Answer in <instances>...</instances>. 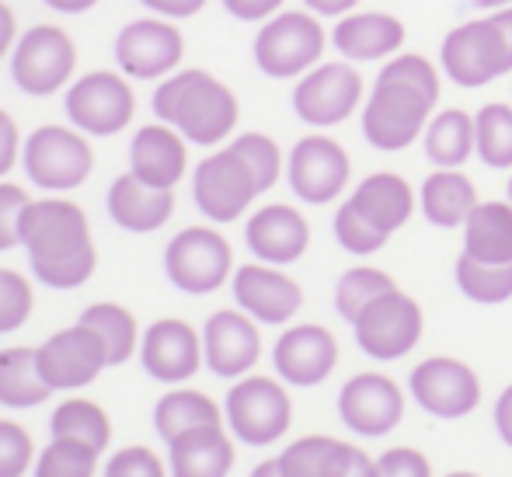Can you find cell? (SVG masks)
<instances>
[{"label": "cell", "mask_w": 512, "mask_h": 477, "mask_svg": "<svg viewBox=\"0 0 512 477\" xmlns=\"http://www.w3.org/2000/svg\"><path fill=\"white\" fill-rule=\"evenodd\" d=\"M143 4L154 14H161V18H192V14L203 11L209 0H143Z\"/></svg>", "instance_id": "49"}, {"label": "cell", "mask_w": 512, "mask_h": 477, "mask_svg": "<svg viewBox=\"0 0 512 477\" xmlns=\"http://www.w3.org/2000/svg\"><path fill=\"white\" fill-rule=\"evenodd\" d=\"M203 356L216 377H244L262 356V335L251 314L216 310L203 331Z\"/></svg>", "instance_id": "19"}, {"label": "cell", "mask_w": 512, "mask_h": 477, "mask_svg": "<svg viewBox=\"0 0 512 477\" xmlns=\"http://www.w3.org/2000/svg\"><path fill=\"white\" fill-rule=\"evenodd\" d=\"M185 56V35L178 25L157 18L129 21L115 39V60H119L122 74L136 77V81H157V77H171Z\"/></svg>", "instance_id": "14"}, {"label": "cell", "mask_w": 512, "mask_h": 477, "mask_svg": "<svg viewBox=\"0 0 512 477\" xmlns=\"http://www.w3.org/2000/svg\"><path fill=\"white\" fill-rule=\"evenodd\" d=\"M439 105V70L418 53H398L384 63L363 105V136L377 150H405L425 133Z\"/></svg>", "instance_id": "1"}, {"label": "cell", "mask_w": 512, "mask_h": 477, "mask_svg": "<svg viewBox=\"0 0 512 477\" xmlns=\"http://www.w3.org/2000/svg\"><path fill=\"white\" fill-rule=\"evenodd\" d=\"M192 195H196V206L203 209V216L216 223H230L255 202V195H262V185H258L251 164L230 143V147L216 150L213 157L199 161L196 175H192Z\"/></svg>", "instance_id": "8"}, {"label": "cell", "mask_w": 512, "mask_h": 477, "mask_svg": "<svg viewBox=\"0 0 512 477\" xmlns=\"http://www.w3.org/2000/svg\"><path fill=\"white\" fill-rule=\"evenodd\" d=\"M356 220H363L380 241L394 234L398 227H405L415 213V192L401 175L394 171H377V175L363 178L359 189L349 195V202H342Z\"/></svg>", "instance_id": "23"}, {"label": "cell", "mask_w": 512, "mask_h": 477, "mask_svg": "<svg viewBox=\"0 0 512 477\" xmlns=\"http://www.w3.org/2000/svg\"><path fill=\"white\" fill-rule=\"evenodd\" d=\"M467 4L481 7V11H502V7H509L512 0H467Z\"/></svg>", "instance_id": "56"}, {"label": "cell", "mask_w": 512, "mask_h": 477, "mask_svg": "<svg viewBox=\"0 0 512 477\" xmlns=\"http://www.w3.org/2000/svg\"><path fill=\"white\" fill-rule=\"evenodd\" d=\"M35 356H39L42 380H46L53 390L84 387V383H91L108 366L102 338H98L91 328H84L81 321H77V328L56 331L46 345L35 349Z\"/></svg>", "instance_id": "17"}, {"label": "cell", "mask_w": 512, "mask_h": 477, "mask_svg": "<svg viewBox=\"0 0 512 477\" xmlns=\"http://www.w3.org/2000/svg\"><path fill=\"white\" fill-rule=\"evenodd\" d=\"M98 464V450H91L88 443H77V439H60L42 450L35 477H91Z\"/></svg>", "instance_id": "40"}, {"label": "cell", "mask_w": 512, "mask_h": 477, "mask_svg": "<svg viewBox=\"0 0 512 477\" xmlns=\"http://www.w3.org/2000/svg\"><path fill=\"white\" fill-rule=\"evenodd\" d=\"M154 115L175 126L189 143L216 147L237 129L241 105L223 81L199 67H189L161 81V88L154 91Z\"/></svg>", "instance_id": "3"}, {"label": "cell", "mask_w": 512, "mask_h": 477, "mask_svg": "<svg viewBox=\"0 0 512 477\" xmlns=\"http://www.w3.org/2000/svg\"><path fill=\"white\" fill-rule=\"evenodd\" d=\"M227 418L237 439L251 446H269L290 429L293 401L276 380L248 377L234 383L227 394Z\"/></svg>", "instance_id": "13"}, {"label": "cell", "mask_w": 512, "mask_h": 477, "mask_svg": "<svg viewBox=\"0 0 512 477\" xmlns=\"http://www.w3.org/2000/svg\"><path fill=\"white\" fill-rule=\"evenodd\" d=\"M46 4L60 14H84V11H91L98 0H46Z\"/></svg>", "instance_id": "54"}, {"label": "cell", "mask_w": 512, "mask_h": 477, "mask_svg": "<svg viewBox=\"0 0 512 477\" xmlns=\"http://www.w3.org/2000/svg\"><path fill=\"white\" fill-rule=\"evenodd\" d=\"M234 150L251 164V171L258 175L262 192H269L279 182V171H283V150L272 136L265 133H241L234 140Z\"/></svg>", "instance_id": "41"}, {"label": "cell", "mask_w": 512, "mask_h": 477, "mask_svg": "<svg viewBox=\"0 0 512 477\" xmlns=\"http://www.w3.org/2000/svg\"><path fill=\"white\" fill-rule=\"evenodd\" d=\"M32 314V286L21 272L0 269V335L21 328Z\"/></svg>", "instance_id": "42"}, {"label": "cell", "mask_w": 512, "mask_h": 477, "mask_svg": "<svg viewBox=\"0 0 512 477\" xmlns=\"http://www.w3.org/2000/svg\"><path fill=\"white\" fill-rule=\"evenodd\" d=\"M338 415L359 436H387L405 415V397L384 373H359L338 394Z\"/></svg>", "instance_id": "18"}, {"label": "cell", "mask_w": 512, "mask_h": 477, "mask_svg": "<svg viewBox=\"0 0 512 477\" xmlns=\"http://www.w3.org/2000/svg\"><path fill=\"white\" fill-rule=\"evenodd\" d=\"M32 464V439L21 425L0 418V477H21Z\"/></svg>", "instance_id": "43"}, {"label": "cell", "mask_w": 512, "mask_h": 477, "mask_svg": "<svg viewBox=\"0 0 512 477\" xmlns=\"http://www.w3.org/2000/svg\"><path fill=\"white\" fill-rule=\"evenodd\" d=\"M345 477H380V467L377 460H370L363 450H356V460H352V471Z\"/></svg>", "instance_id": "53"}, {"label": "cell", "mask_w": 512, "mask_h": 477, "mask_svg": "<svg viewBox=\"0 0 512 477\" xmlns=\"http://www.w3.org/2000/svg\"><path fill=\"white\" fill-rule=\"evenodd\" d=\"M244 237H248V248L255 251L262 262L290 265L307 251L310 227L293 206L276 202V206H265V209H258V213L251 216Z\"/></svg>", "instance_id": "26"}, {"label": "cell", "mask_w": 512, "mask_h": 477, "mask_svg": "<svg viewBox=\"0 0 512 477\" xmlns=\"http://www.w3.org/2000/svg\"><path fill=\"white\" fill-rule=\"evenodd\" d=\"M478 129V157L488 168H512V105L488 101L474 115Z\"/></svg>", "instance_id": "37"}, {"label": "cell", "mask_w": 512, "mask_h": 477, "mask_svg": "<svg viewBox=\"0 0 512 477\" xmlns=\"http://www.w3.org/2000/svg\"><path fill=\"white\" fill-rule=\"evenodd\" d=\"M81 324L91 328L98 338H102V349H105V363L108 366H119L133 356L136 349V321L126 307L119 303H95L81 314Z\"/></svg>", "instance_id": "35"}, {"label": "cell", "mask_w": 512, "mask_h": 477, "mask_svg": "<svg viewBox=\"0 0 512 477\" xmlns=\"http://www.w3.org/2000/svg\"><path fill=\"white\" fill-rule=\"evenodd\" d=\"M411 394L429 415L439 418H464L478 408L481 383L474 370L460 359H425L411 370Z\"/></svg>", "instance_id": "16"}, {"label": "cell", "mask_w": 512, "mask_h": 477, "mask_svg": "<svg viewBox=\"0 0 512 477\" xmlns=\"http://www.w3.org/2000/svg\"><path fill=\"white\" fill-rule=\"evenodd\" d=\"M234 300L262 324H286L304 303V289L286 272L269 265H241L234 272Z\"/></svg>", "instance_id": "22"}, {"label": "cell", "mask_w": 512, "mask_h": 477, "mask_svg": "<svg viewBox=\"0 0 512 477\" xmlns=\"http://www.w3.org/2000/svg\"><path fill=\"white\" fill-rule=\"evenodd\" d=\"M349 175L352 161L345 147L324 133L304 136L290 154V189L304 202H314V206L338 199L349 185Z\"/></svg>", "instance_id": "15"}, {"label": "cell", "mask_w": 512, "mask_h": 477, "mask_svg": "<svg viewBox=\"0 0 512 477\" xmlns=\"http://www.w3.org/2000/svg\"><path fill=\"white\" fill-rule=\"evenodd\" d=\"M49 383L39 373L35 349H4L0 352V404L7 408H35L49 397Z\"/></svg>", "instance_id": "33"}, {"label": "cell", "mask_w": 512, "mask_h": 477, "mask_svg": "<svg viewBox=\"0 0 512 477\" xmlns=\"http://www.w3.org/2000/svg\"><path fill=\"white\" fill-rule=\"evenodd\" d=\"M495 425H499V436L512 446V387L502 390L499 404H495Z\"/></svg>", "instance_id": "52"}, {"label": "cell", "mask_w": 512, "mask_h": 477, "mask_svg": "<svg viewBox=\"0 0 512 477\" xmlns=\"http://www.w3.org/2000/svg\"><path fill=\"white\" fill-rule=\"evenodd\" d=\"M328 49V32L314 11H279L258 28L255 63L265 77H304L321 63Z\"/></svg>", "instance_id": "5"}, {"label": "cell", "mask_w": 512, "mask_h": 477, "mask_svg": "<svg viewBox=\"0 0 512 477\" xmlns=\"http://www.w3.org/2000/svg\"><path fill=\"white\" fill-rule=\"evenodd\" d=\"M380 477H432L429 460L418 450H387L384 457L377 460Z\"/></svg>", "instance_id": "46"}, {"label": "cell", "mask_w": 512, "mask_h": 477, "mask_svg": "<svg viewBox=\"0 0 512 477\" xmlns=\"http://www.w3.org/2000/svg\"><path fill=\"white\" fill-rule=\"evenodd\" d=\"M53 436L60 439H77V443H88L91 450L102 453L112 439V425L108 415L98 408L95 401H63L53 415Z\"/></svg>", "instance_id": "36"}, {"label": "cell", "mask_w": 512, "mask_h": 477, "mask_svg": "<svg viewBox=\"0 0 512 477\" xmlns=\"http://www.w3.org/2000/svg\"><path fill=\"white\" fill-rule=\"evenodd\" d=\"M140 356L154 380L182 383L196 377L199 363H203V342L192 331V324L178 321V317H164V321L147 328Z\"/></svg>", "instance_id": "24"}, {"label": "cell", "mask_w": 512, "mask_h": 477, "mask_svg": "<svg viewBox=\"0 0 512 477\" xmlns=\"http://www.w3.org/2000/svg\"><path fill=\"white\" fill-rule=\"evenodd\" d=\"M356 342L373 359H401L422 338V307L401 289L377 296L356 317Z\"/></svg>", "instance_id": "12"}, {"label": "cell", "mask_w": 512, "mask_h": 477, "mask_svg": "<svg viewBox=\"0 0 512 477\" xmlns=\"http://www.w3.org/2000/svg\"><path fill=\"white\" fill-rule=\"evenodd\" d=\"M509 202H512V178H509Z\"/></svg>", "instance_id": "57"}, {"label": "cell", "mask_w": 512, "mask_h": 477, "mask_svg": "<svg viewBox=\"0 0 512 477\" xmlns=\"http://www.w3.org/2000/svg\"><path fill=\"white\" fill-rule=\"evenodd\" d=\"M230 467H234V446L220 425H199L171 439L175 477H227Z\"/></svg>", "instance_id": "28"}, {"label": "cell", "mask_w": 512, "mask_h": 477, "mask_svg": "<svg viewBox=\"0 0 512 477\" xmlns=\"http://www.w3.org/2000/svg\"><path fill=\"white\" fill-rule=\"evenodd\" d=\"M478 209V192L467 175L457 168H439L422 185V213L436 227H464Z\"/></svg>", "instance_id": "29"}, {"label": "cell", "mask_w": 512, "mask_h": 477, "mask_svg": "<svg viewBox=\"0 0 512 477\" xmlns=\"http://www.w3.org/2000/svg\"><path fill=\"white\" fill-rule=\"evenodd\" d=\"M439 63L460 88H485L512 74V4L453 28L443 39Z\"/></svg>", "instance_id": "4"}, {"label": "cell", "mask_w": 512, "mask_h": 477, "mask_svg": "<svg viewBox=\"0 0 512 477\" xmlns=\"http://www.w3.org/2000/svg\"><path fill=\"white\" fill-rule=\"evenodd\" d=\"M457 283L467 300L474 303H506L512 296V262H478L471 255H460Z\"/></svg>", "instance_id": "38"}, {"label": "cell", "mask_w": 512, "mask_h": 477, "mask_svg": "<svg viewBox=\"0 0 512 477\" xmlns=\"http://www.w3.org/2000/svg\"><path fill=\"white\" fill-rule=\"evenodd\" d=\"M251 477H283V471H279V460H265V464H258Z\"/></svg>", "instance_id": "55"}, {"label": "cell", "mask_w": 512, "mask_h": 477, "mask_svg": "<svg viewBox=\"0 0 512 477\" xmlns=\"http://www.w3.org/2000/svg\"><path fill=\"white\" fill-rule=\"evenodd\" d=\"M391 289H398V286H394V279L387 276V272H380V269H352V272H345V276L338 279L335 307H338V314H342L345 321L356 324V317L363 314V310L370 307L377 296L391 293Z\"/></svg>", "instance_id": "39"}, {"label": "cell", "mask_w": 512, "mask_h": 477, "mask_svg": "<svg viewBox=\"0 0 512 477\" xmlns=\"http://www.w3.org/2000/svg\"><path fill=\"white\" fill-rule=\"evenodd\" d=\"M408 39V28L401 18L387 11H352L335 21L331 28V46L349 63H370L398 56Z\"/></svg>", "instance_id": "20"}, {"label": "cell", "mask_w": 512, "mask_h": 477, "mask_svg": "<svg viewBox=\"0 0 512 477\" xmlns=\"http://www.w3.org/2000/svg\"><path fill=\"white\" fill-rule=\"evenodd\" d=\"M28 192L21 185L0 182V251L21 244V216L28 209Z\"/></svg>", "instance_id": "44"}, {"label": "cell", "mask_w": 512, "mask_h": 477, "mask_svg": "<svg viewBox=\"0 0 512 477\" xmlns=\"http://www.w3.org/2000/svg\"><path fill=\"white\" fill-rule=\"evenodd\" d=\"M105 477H164V467L147 446H129L108 460Z\"/></svg>", "instance_id": "45"}, {"label": "cell", "mask_w": 512, "mask_h": 477, "mask_svg": "<svg viewBox=\"0 0 512 477\" xmlns=\"http://www.w3.org/2000/svg\"><path fill=\"white\" fill-rule=\"evenodd\" d=\"M77 70V46L60 25H35L11 53V77L25 95L46 98L70 84Z\"/></svg>", "instance_id": "6"}, {"label": "cell", "mask_w": 512, "mask_h": 477, "mask_svg": "<svg viewBox=\"0 0 512 477\" xmlns=\"http://www.w3.org/2000/svg\"><path fill=\"white\" fill-rule=\"evenodd\" d=\"M363 95H366L363 74L349 60L317 63L314 70H307L297 81L293 108H297V115L307 126L328 129L349 119L363 105Z\"/></svg>", "instance_id": "9"}, {"label": "cell", "mask_w": 512, "mask_h": 477, "mask_svg": "<svg viewBox=\"0 0 512 477\" xmlns=\"http://www.w3.org/2000/svg\"><path fill=\"white\" fill-rule=\"evenodd\" d=\"M67 115L81 133L115 136L133 122L136 95L126 77L112 74V70H95V74H84L70 84Z\"/></svg>", "instance_id": "11"}, {"label": "cell", "mask_w": 512, "mask_h": 477, "mask_svg": "<svg viewBox=\"0 0 512 477\" xmlns=\"http://www.w3.org/2000/svg\"><path fill=\"white\" fill-rule=\"evenodd\" d=\"M14 46H18V18H14L11 7L0 0V60H4L7 53H14Z\"/></svg>", "instance_id": "50"}, {"label": "cell", "mask_w": 512, "mask_h": 477, "mask_svg": "<svg viewBox=\"0 0 512 477\" xmlns=\"http://www.w3.org/2000/svg\"><path fill=\"white\" fill-rule=\"evenodd\" d=\"M25 171L39 189L49 192H67L88 182L91 168H95V154L91 143L84 140L81 129L67 126H39L25 140Z\"/></svg>", "instance_id": "7"}, {"label": "cell", "mask_w": 512, "mask_h": 477, "mask_svg": "<svg viewBox=\"0 0 512 477\" xmlns=\"http://www.w3.org/2000/svg\"><path fill=\"white\" fill-rule=\"evenodd\" d=\"M18 150H21V133H18V122L0 108V178L18 164Z\"/></svg>", "instance_id": "48"}, {"label": "cell", "mask_w": 512, "mask_h": 477, "mask_svg": "<svg viewBox=\"0 0 512 477\" xmlns=\"http://www.w3.org/2000/svg\"><path fill=\"white\" fill-rule=\"evenodd\" d=\"M450 477H474V474H450Z\"/></svg>", "instance_id": "58"}, {"label": "cell", "mask_w": 512, "mask_h": 477, "mask_svg": "<svg viewBox=\"0 0 512 477\" xmlns=\"http://www.w3.org/2000/svg\"><path fill=\"white\" fill-rule=\"evenodd\" d=\"M276 370L286 383L297 387H317L331 377L338 363V342L321 324H297L276 342Z\"/></svg>", "instance_id": "21"}, {"label": "cell", "mask_w": 512, "mask_h": 477, "mask_svg": "<svg viewBox=\"0 0 512 477\" xmlns=\"http://www.w3.org/2000/svg\"><path fill=\"white\" fill-rule=\"evenodd\" d=\"M129 164H133V175L143 178L147 185L157 189H175L185 178L189 168V150H185V136L178 133L168 122H154V126H143L133 136V147H129Z\"/></svg>", "instance_id": "25"}, {"label": "cell", "mask_w": 512, "mask_h": 477, "mask_svg": "<svg viewBox=\"0 0 512 477\" xmlns=\"http://www.w3.org/2000/svg\"><path fill=\"white\" fill-rule=\"evenodd\" d=\"M307 11H314L317 18H345L359 7V0H304Z\"/></svg>", "instance_id": "51"}, {"label": "cell", "mask_w": 512, "mask_h": 477, "mask_svg": "<svg viewBox=\"0 0 512 477\" xmlns=\"http://www.w3.org/2000/svg\"><path fill=\"white\" fill-rule=\"evenodd\" d=\"M425 154L439 168H460L478 154V129L474 115L464 108H443L425 126Z\"/></svg>", "instance_id": "31"}, {"label": "cell", "mask_w": 512, "mask_h": 477, "mask_svg": "<svg viewBox=\"0 0 512 477\" xmlns=\"http://www.w3.org/2000/svg\"><path fill=\"white\" fill-rule=\"evenodd\" d=\"M464 255L478 262H512V202H478L464 223Z\"/></svg>", "instance_id": "30"}, {"label": "cell", "mask_w": 512, "mask_h": 477, "mask_svg": "<svg viewBox=\"0 0 512 477\" xmlns=\"http://www.w3.org/2000/svg\"><path fill=\"white\" fill-rule=\"evenodd\" d=\"M230 265H234V251H230L227 237L209 227H185L182 234H175L168 255H164L168 279L192 296L220 289L230 276Z\"/></svg>", "instance_id": "10"}, {"label": "cell", "mask_w": 512, "mask_h": 477, "mask_svg": "<svg viewBox=\"0 0 512 477\" xmlns=\"http://www.w3.org/2000/svg\"><path fill=\"white\" fill-rule=\"evenodd\" d=\"M108 213L119 227L133 230V234H150V230L164 227L175 213V195L171 189H157L136 178L133 171L119 175L108 189Z\"/></svg>", "instance_id": "27"}, {"label": "cell", "mask_w": 512, "mask_h": 477, "mask_svg": "<svg viewBox=\"0 0 512 477\" xmlns=\"http://www.w3.org/2000/svg\"><path fill=\"white\" fill-rule=\"evenodd\" d=\"M356 460V446L342 443L331 436H307L286 446L279 457V471L283 477H345Z\"/></svg>", "instance_id": "32"}, {"label": "cell", "mask_w": 512, "mask_h": 477, "mask_svg": "<svg viewBox=\"0 0 512 477\" xmlns=\"http://www.w3.org/2000/svg\"><path fill=\"white\" fill-rule=\"evenodd\" d=\"M21 244H25L39 283L53 289H74L88 283L98 265L88 216L67 199L28 202L25 216H21Z\"/></svg>", "instance_id": "2"}, {"label": "cell", "mask_w": 512, "mask_h": 477, "mask_svg": "<svg viewBox=\"0 0 512 477\" xmlns=\"http://www.w3.org/2000/svg\"><path fill=\"white\" fill-rule=\"evenodd\" d=\"M283 4L286 0H223V7L237 21H269L283 11Z\"/></svg>", "instance_id": "47"}, {"label": "cell", "mask_w": 512, "mask_h": 477, "mask_svg": "<svg viewBox=\"0 0 512 477\" xmlns=\"http://www.w3.org/2000/svg\"><path fill=\"white\" fill-rule=\"evenodd\" d=\"M154 425L171 443V439H178L189 429H199V425H220V408L199 390H171L157 401Z\"/></svg>", "instance_id": "34"}]
</instances>
